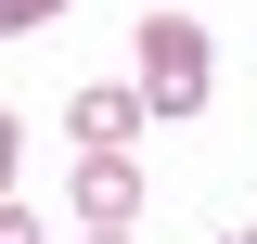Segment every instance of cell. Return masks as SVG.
<instances>
[{"label": "cell", "instance_id": "obj_1", "mask_svg": "<svg viewBox=\"0 0 257 244\" xmlns=\"http://www.w3.org/2000/svg\"><path fill=\"white\" fill-rule=\"evenodd\" d=\"M128 103L142 116H206V90H219V64H206V26H180V13H142V39H128Z\"/></svg>", "mask_w": 257, "mask_h": 244}, {"label": "cell", "instance_id": "obj_5", "mask_svg": "<svg viewBox=\"0 0 257 244\" xmlns=\"http://www.w3.org/2000/svg\"><path fill=\"white\" fill-rule=\"evenodd\" d=\"M52 13H64V0H0V26H52Z\"/></svg>", "mask_w": 257, "mask_h": 244}, {"label": "cell", "instance_id": "obj_8", "mask_svg": "<svg viewBox=\"0 0 257 244\" xmlns=\"http://www.w3.org/2000/svg\"><path fill=\"white\" fill-rule=\"evenodd\" d=\"M231 244H257V231H231Z\"/></svg>", "mask_w": 257, "mask_h": 244}, {"label": "cell", "instance_id": "obj_2", "mask_svg": "<svg viewBox=\"0 0 257 244\" xmlns=\"http://www.w3.org/2000/svg\"><path fill=\"white\" fill-rule=\"evenodd\" d=\"M142 218V154H77V231H128Z\"/></svg>", "mask_w": 257, "mask_h": 244}, {"label": "cell", "instance_id": "obj_3", "mask_svg": "<svg viewBox=\"0 0 257 244\" xmlns=\"http://www.w3.org/2000/svg\"><path fill=\"white\" fill-rule=\"evenodd\" d=\"M64 142H77V154H128V142H142V103H128V90H77V103H64Z\"/></svg>", "mask_w": 257, "mask_h": 244}, {"label": "cell", "instance_id": "obj_4", "mask_svg": "<svg viewBox=\"0 0 257 244\" xmlns=\"http://www.w3.org/2000/svg\"><path fill=\"white\" fill-rule=\"evenodd\" d=\"M0 244H52V218H39V206H13V193H0Z\"/></svg>", "mask_w": 257, "mask_h": 244}, {"label": "cell", "instance_id": "obj_6", "mask_svg": "<svg viewBox=\"0 0 257 244\" xmlns=\"http://www.w3.org/2000/svg\"><path fill=\"white\" fill-rule=\"evenodd\" d=\"M0 193H13V103H0Z\"/></svg>", "mask_w": 257, "mask_h": 244}, {"label": "cell", "instance_id": "obj_7", "mask_svg": "<svg viewBox=\"0 0 257 244\" xmlns=\"http://www.w3.org/2000/svg\"><path fill=\"white\" fill-rule=\"evenodd\" d=\"M77 244H128V231H77Z\"/></svg>", "mask_w": 257, "mask_h": 244}]
</instances>
